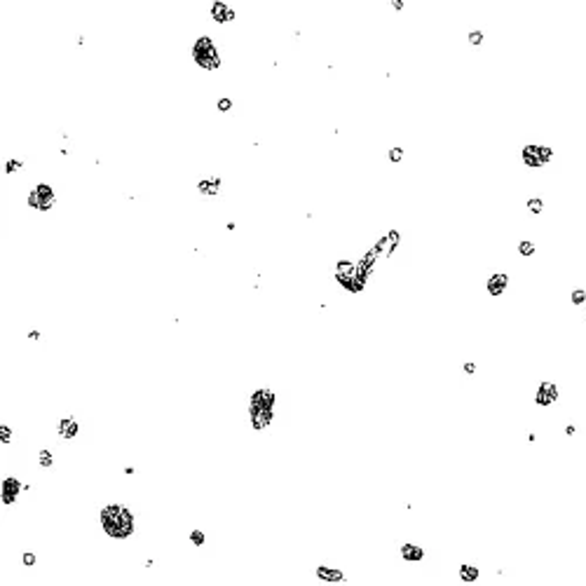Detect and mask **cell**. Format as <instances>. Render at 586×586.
<instances>
[{
  "instance_id": "8992f818",
  "label": "cell",
  "mask_w": 586,
  "mask_h": 586,
  "mask_svg": "<svg viewBox=\"0 0 586 586\" xmlns=\"http://www.w3.org/2000/svg\"><path fill=\"white\" fill-rule=\"evenodd\" d=\"M558 399H561L558 384L551 382V380H542L539 387H537V392H535V404L539 406V408H549V406H554Z\"/></svg>"
},
{
  "instance_id": "f1b7e54d",
  "label": "cell",
  "mask_w": 586,
  "mask_h": 586,
  "mask_svg": "<svg viewBox=\"0 0 586 586\" xmlns=\"http://www.w3.org/2000/svg\"><path fill=\"white\" fill-rule=\"evenodd\" d=\"M389 5H392V10H394V12H404V7H406V0H392Z\"/></svg>"
},
{
  "instance_id": "d4e9b609",
  "label": "cell",
  "mask_w": 586,
  "mask_h": 586,
  "mask_svg": "<svg viewBox=\"0 0 586 586\" xmlns=\"http://www.w3.org/2000/svg\"><path fill=\"white\" fill-rule=\"evenodd\" d=\"M216 108L221 110V113H230L234 108V103H232V99H228V96H221L218 101H216Z\"/></svg>"
},
{
  "instance_id": "d6986e66",
  "label": "cell",
  "mask_w": 586,
  "mask_h": 586,
  "mask_svg": "<svg viewBox=\"0 0 586 586\" xmlns=\"http://www.w3.org/2000/svg\"><path fill=\"white\" fill-rule=\"evenodd\" d=\"M525 206H528V213H530V216H542L544 213V200L542 197H530V200L525 202Z\"/></svg>"
},
{
  "instance_id": "9c48e42d",
  "label": "cell",
  "mask_w": 586,
  "mask_h": 586,
  "mask_svg": "<svg viewBox=\"0 0 586 586\" xmlns=\"http://www.w3.org/2000/svg\"><path fill=\"white\" fill-rule=\"evenodd\" d=\"M209 14H211V19L216 24H230L237 17V12L228 2H223V0H213L211 7H209Z\"/></svg>"
},
{
  "instance_id": "44dd1931",
  "label": "cell",
  "mask_w": 586,
  "mask_h": 586,
  "mask_svg": "<svg viewBox=\"0 0 586 586\" xmlns=\"http://www.w3.org/2000/svg\"><path fill=\"white\" fill-rule=\"evenodd\" d=\"M570 303L575 305V307H582L586 303V288H572V293H570Z\"/></svg>"
},
{
  "instance_id": "7a4b0ae2",
  "label": "cell",
  "mask_w": 586,
  "mask_h": 586,
  "mask_svg": "<svg viewBox=\"0 0 586 586\" xmlns=\"http://www.w3.org/2000/svg\"><path fill=\"white\" fill-rule=\"evenodd\" d=\"M192 59L204 71H218L221 68V52L209 35H200L192 43Z\"/></svg>"
},
{
  "instance_id": "ac0fdd59",
  "label": "cell",
  "mask_w": 586,
  "mask_h": 586,
  "mask_svg": "<svg viewBox=\"0 0 586 586\" xmlns=\"http://www.w3.org/2000/svg\"><path fill=\"white\" fill-rule=\"evenodd\" d=\"M516 249H518V256H523V258H533L535 254H537V246H535V242H530V239H521Z\"/></svg>"
},
{
  "instance_id": "4dcf8cb0",
  "label": "cell",
  "mask_w": 586,
  "mask_h": 586,
  "mask_svg": "<svg viewBox=\"0 0 586 586\" xmlns=\"http://www.w3.org/2000/svg\"><path fill=\"white\" fill-rule=\"evenodd\" d=\"M577 434V427L575 425H567L565 427V436H575Z\"/></svg>"
},
{
  "instance_id": "7402d4cb",
  "label": "cell",
  "mask_w": 586,
  "mask_h": 586,
  "mask_svg": "<svg viewBox=\"0 0 586 586\" xmlns=\"http://www.w3.org/2000/svg\"><path fill=\"white\" fill-rule=\"evenodd\" d=\"M38 464L43 469H52L54 467V455L52 450H40V455H38Z\"/></svg>"
},
{
  "instance_id": "5bb4252c",
  "label": "cell",
  "mask_w": 586,
  "mask_h": 586,
  "mask_svg": "<svg viewBox=\"0 0 586 586\" xmlns=\"http://www.w3.org/2000/svg\"><path fill=\"white\" fill-rule=\"evenodd\" d=\"M221 185H223V181H221V176H211V178H202V181L197 183V192H200L202 197H216V195L221 192Z\"/></svg>"
},
{
  "instance_id": "484cf974",
  "label": "cell",
  "mask_w": 586,
  "mask_h": 586,
  "mask_svg": "<svg viewBox=\"0 0 586 586\" xmlns=\"http://www.w3.org/2000/svg\"><path fill=\"white\" fill-rule=\"evenodd\" d=\"M10 441H12V427L0 425V443H2V446H7Z\"/></svg>"
},
{
  "instance_id": "cb8c5ba5",
  "label": "cell",
  "mask_w": 586,
  "mask_h": 586,
  "mask_svg": "<svg viewBox=\"0 0 586 586\" xmlns=\"http://www.w3.org/2000/svg\"><path fill=\"white\" fill-rule=\"evenodd\" d=\"M188 539L192 542V546H202L204 542H206V535H204V530H192L190 535H188Z\"/></svg>"
},
{
  "instance_id": "d6a6232c",
  "label": "cell",
  "mask_w": 586,
  "mask_h": 586,
  "mask_svg": "<svg viewBox=\"0 0 586 586\" xmlns=\"http://www.w3.org/2000/svg\"><path fill=\"white\" fill-rule=\"evenodd\" d=\"M134 471H136L134 467H125V474H127V476H134Z\"/></svg>"
},
{
  "instance_id": "e575fe53",
  "label": "cell",
  "mask_w": 586,
  "mask_h": 586,
  "mask_svg": "<svg viewBox=\"0 0 586 586\" xmlns=\"http://www.w3.org/2000/svg\"><path fill=\"white\" fill-rule=\"evenodd\" d=\"M387 2H392V0H387Z\"/></svg>"
},
{
  "instance_id": "f546056e",
  "label": "cell",
  "mask_w": 586,
  "mask_h": 586,
  "mask_svg": "<svg viewBox=\"0 0 586 586\" xmlns=\"http://www.w3.org/2000/svg\"><path fill=\"white\" fill-rule=\"evenodd\" d=\"M462 371H464V373H467V375H474V373H476V363L467 361V363H464V366H462Z\"/></svg>"
},
{
  "instance_id": "83f0119b",
  "label": "cell",
  "mask_w": 586,
  "mask_h": 586,
  "mask_svg": "<svg viewBox=\"0 0 586 586\" xmlns=\"http://www.w3.org/2000/svg\"><path fill=\"white\" fill-rule=\"evenodd\" d=\"M22 561H24V565H26V567H33V565H35V561H38V556L31 554V551H26V554L22 556Z\"/></svg>"
},
{
  "instance_id": "4316f807",
  "label": "cell",
  "mask_w": 586,
  "mask_h": 586,
  "mask_svg": "<svg viewBox=\"0 0 586 586\" xmlns=\"http://www.w3.org/2000/svg\"><path fill=\"white\" fill-rule=\"evenodd\" d=\"M24 167V160H7L5 162V174H14Z\"/></svg>"
},
{
  "instance_id": "9a60e30c",
  "label": "cell",
  "mask_w": 586,
  "mask_h": 586,
  "mask_svg": "<svg viewBox=\"0 0 586 586\" xmlns=\"http://www.w3.org/2000/svg\"><path fill=\"white\" fill-rule=\"evenodd\" d=\"M249 404L275 406V404H277V396H275V392H272L270 387H258V389H254V392H251V396H249Z\"/></svg>"
},
{
  "instance_id": "5b68a950",
  "label": "cell",
  "mask_w": 586,
  "mask_h": 586,
  "mask_svg": "<svg viewBox=\"0 0 586 586\" xmlns=\"http://www.w3.org/2000/svg\"><path fill=\"white\" fill-rule=\"evenodd\" d=\"M272 417H275V406L249 404V422L256 432H265L272 425Z\"/></svg>"
},
{
  "instance_id": "6da1fadb",
  "label": "cell",
  "mask_w": 586,
  "mask_h": 586,
  "mask_svg": "<svg viewBox=\"0 0 586 586\" xmlns=\"http://www.w3.org/2000/svg\"><path fill=\"white\" fill-rule=\"evenodd\" d=\"M99 523L113 539H129L136 533V516L125 504H106L99 513Z\"/></svg>"
},
{
  "instance_id": "836d02e7",
  "label": "cell",
  "mask_w": 586,
  "mask_h": 586,
  "mask_svg": "<svg viewBox=\"0 0 586 586\" xmlns=\"http://www.w3.org/2000/svg\"><path fill=\"white\" fill-rule=\"evenodd\" d=\"M584 309H586V303H584Z\"/></svg>"
},
{
  "instance_id": "8fae6325",
  "label": "cell",
  "mask_w": 586,
  "mask_h": 586,
  "mask_svg": "<svg viewBox=\"0 0 586 586\" xmlns=\"http://www.w3.org/2000/svg\"><path fill=\"white\" fill-rule=\"evenodd\" d=\"M314 575L319 582H326V584H340V582H347V575L342 570H335V567H329V565H319L314 570Z\"/></svg>"
},
{
  "instance_id": "4fadbf2b",
  "label": "cell",
  "mask_w": 586,
  "mask_h": 586,
  "mask_svg": "<svg viewBox=\"0 0 586 586\" xmlns=\"http://www.w3.org/2000/svg\"><path fill=\"white\" fill-rule=\"evenodd\" d=\"M399 556H401V561H406V563H420V561H425V549L417 546V544L406 542L399 546Z\"/></svg>"
},
{
  "instance_id": "52a82bcc",
  "label": "cell",
  "mask_w": 586,
  "mask_h": 586,
  "mask_svg": "<svg viewBox=\"0 0 586 586\" xmlns=\"http://www.w3.org/2000/svg\"><path fill=\"white\" fill-rule=\"evenodd\" d=\"M399 244H401V232L396 230V228H392V230H387V232L375 242V251H378V256L382 258H392L394 256V251L399 249Z\"/></svg>"
},
{
  "instance_id": "e0dca14e",
  "label": "cell",
  "mask_w": 586,
  "mask_h": 586,
  "mask_svg": "<svg viewBox=\"0 0 586 586\" xmlns=\"http://www.w3.org/2000/svg\"><path fill=\"white\" fill-rule=\"evenodd\" d=\"M378 260H380L378 251H375V249H371V251H366V254L359 258V265H361L363 270L368 272V275H373V272H375V263H378Z\"/></svg>"
},
{
  "instance_id": "603a6c76",
  "label": "cell",
  "mask_w": 586,
  "mask_h": 586,
  "mask_svg": "<svg viewBox=\"0 0 586 586\" xmlns=\"http://www.w3.org/2000/svg\"><path fill=\"white\" fill-rule=\"evenodd\" d=\"M387 157H389V162H392V164H399V162L404 160V148H401V146H394V148H389Z\"/></svg>"
},
{
  "instance_id": "1f68e13d",
  "label": "cell",
  "mask_w": 586,
  "mask_h": 586,
  "mask_svg": "<svg viewBox=\"0 0 586 586\" xmlns=\"http://www.w3.org/2000/svg\"><path fill=\"white\" fill-rule=\"evenodd\" d=\"M28 338H31V340H40V338H43V333L35 329V331H31V333H28Z\"/></svg>"
},
{
  "instance_id": "7c38bea8",
  "label": "cell",
  "mask_w": 586,
  "mask_h": 586,
  "mask_svg": "<svg viewBox=\"0 0 586 586\" xmlns=\"http://www.w3.org/2000/svg\"><path fill=\"white\" fill-rule=\"evenodd\" d=\"M56 432L61 438H75L80 434V422L75 420V415H64L56 425Z\"/></svg>"
},
{
  "instance_id": "3957f363",
  "label": "cell",
  "mask_w": 586,
  "mask_h": 586,
  "mask_svg": "<svg viewBox=\"0 0 586 586\" xmlns=\"http://www.w3.org/2000/svg\"><path fill=\"white\" fill-rule=\"evenodd\" d=\"M521 162L528 169H542L554 162V148L539 143H525L521 150Z\"/></svg>"
},
{
  "instance_id": "277c9868",
  "label": "cell",
  "mask_w": 586,
  "mask_h": 586,
  "mask_svg": "<svg viewBox=\"0 0 586 586\" xmlns=\"http://www.w3.org/2000/svg\"><path fill=\"white\" fill-rule=\"evenodd\" d=\"M26 202H28V206L35 209V211H50L54 204H56V192H54V188L50 183H38V185L28 192Z\"/></svg>"
},
{
  "instance_id": "ffe728a7",
  "label": "cell",
  "mask_w": 586,
  "mask_h": 586,
  "mask_svg": "<svg viewBox=\"0 0 586 586\" xmlns=\"http://www.w3.org/2000/svg\"><path fill=\"white\" fill-rule=\"evenodd\" d=\"M483 40H485V33L481 31V28H474V31L467 33V43L471 45V47H481Z\"/></svg>"
},
{
  "instance_id": "30bf717a",
  "label": "cell",
  "mask_w": 586,
  "mask_h": 586,
  "mask_svg": "<svg viewBox=\"0 0 586 586\" xmlns=\"http://www.w3.org/2000/svg\"><path fill=\"white\" fill-rule=\"evenodd\" d=\"M507 288H509V275H507V272H495V275H490L488 281H485V291L490 293L492 298H500Z\"/></svg>"
},
{
  "instance_id": "2e32d148",
  "label": "cell",
  "mask_w": 586,
  "mask_h": 586,
  "mask_svg": "<svg viewBox=\"0 0 586 586\" xmlns=\"http://www.w3.org/2000/svg\"><path fill=\"white\" fill-rule=\"evenodd\" d=\"M459 582H464V584H471V582H479V577H481V570L476 567V565H471V563H462L459 565Z\"/></svg>"
},
{
  "instance_id": "ba28073f",
  "label": "cell",
  "mask_w": 586,
  "mask_h": 586,
  "mask_svg": "<svg viewBox=\"0 0 586 586\" xmlns=\"http://www.w3.org/2000/svg\"><path fill=\"white\" fill-rule=\"evenodd\" d=\"M22 490H26V485H24L19 479H14V476L5 479L2 481V495H0L2 504H5V507H12V504L17 502V497L22 495Z\"/></svg>"
}]
</instances>
